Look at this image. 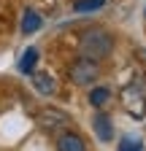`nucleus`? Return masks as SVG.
Segmentation results:
<instances>
[{"label":"nucleus","mask_w":146,"mask_h":151,"mask_svg":"<svg viewBox=\"0 0 146 151\" xmlns=\"http://www.w3.org/2000/svg\"><path fill=\"white\" fill-rule=\"evenodd\" d=\"M79 51H81L84 60L100 62V60H106V57L114 51V35L108 32V30H103V27H92V30L81 32Z\"/></svg>","instance_id":"nucleus-1"},{"label":"nucleus","mask_w":146,"mask_h":151,"mask_svg":"<svg viewBox=\"0 0 146 151\" xmlns=\"http://www.w3.org/2000/svg\"><path fill=\"white\" fill-rule=\"evenodd\" d=\"M122 103L133 119H143V113H146V81L135 78L133 84H127L122 89Z\"/></svg>","instance_id":"nucleus-2"},{"label":"nucleus","mask_w":146,"mask_h":151,"mask_svg":"<svg viewBox=\"0 0 146 151\" xmlns=\"http://www.w3.org/2000/svg\"><path fill=\"white\" fill-rule=\"evenodd\" d=\"M98 76H100L98 62L84 60V57L73 60V62H70V68H68V78L76 84V86H92V84L98 81Z\"/></svg>","instance_id":"nucleus-3"},{"label":"nucleus","mask_w":146,"mask_h":151,"mask_svg":"<svg viewBox=\"0 0 146 151\" xmlns=\"http://www.w3.org/2000/svg\"><path fill=\"white\" fill-rule=\"evenodd\" d=\"M38 124L43 127V129H60V127H65L68 124V113H62V111H57V108H46V111H41L38 113Z\"/></svg>","instance_id":"nucleus-4"},{"label":"nucleus","mask_w":146,"mask_h":151,"mask_svg":"<svg viewBox=\"0 0 146 151\" xmlns=\"http://www.w3.org/2000/svg\"><path fill=\"white\" fill-rule=\"evenodd\" d=\"M92 129H95L98 140H103V143L114 140V124H111V119H108L106 113H98V116L92 119Z\"/></svg>","instance_id":"nucleus-5"},{"label":"nucleus","mask_w":146,"mask_h":151,"mask_svg":"<svg viewBox=\"0 0 146 151\" xmlns=\"http://www.w3.org/2000/svg\"><path fill=\"white\" fill-rule=\"evenodd\" d=\"M57 151H87V143L76 132H62L57 138Z\"/></svg>","instance_id":"nucleus-6"},{"label":"nucleus","mask_w":146,"mask_h":151,"mask_svg":"<svg viewBox=\"0 0 146 151\" xmlns=\"http://www.w3.org/2000/svg\"><path fill=\"white\" fill-rule=\"evenodd\" d=\"M38 60H41V51L35 49V46H27L25 54L19 57V73L33 76V73H35V65H38Z\"/></svg>","instance_id":"nucleus-7"},{"label":"nucleus","mask_w":146,"mask_h":151,"mask_svg":"<svg viewBox=\"0 0 146 151\" xmlns=\"http://www.w3.org/2000/svg\"><path fill=\"white\" fill-rule=\"evenodd\" d=\"M41 27H43V16L38 11L27 8L25 16H22V35H33V32H38Z\"/></svg>","instance_id":"nucleus-8"},{"label":"nucleus","mask_w":146,"mask_h":151,"mask_svg":"<svg viewBox=\"0 0 146 151\" xmlns=\"http://www.w3.org/2000/svg\"><path fill=\"white\" fill-rule=\"evenodd\" d=\"M33 86L41 94H54V89H57V84H54L49 73H33Z\"/></svg>","instance_id":"nucleus-9"},{"label":"nucleus","mask_w":146,"mask_h":151,"mask_svg":"<svg viewBox=\"0 0 146 151\" xmlns=\"http://www.w3.org/2000/svg\"><path fill=\"white\" fill-rule=\"evenodd\" d=\"M108 100H111V89L108 86H95L89 92V105H95V108H103Z\"/></svg>","instance_id":"nucleus-10"},{"label":"nucleus","mask_w":146,"mask_h":151,"mask_svg":"<svg viewBox=\"0 0 146 151\" xmlns=\"http://www.w3.org/2000/svg\"><path fill=\"white\" fill-rule=\"evenodd\" d=\"M108 0H76L73 3V11L76 14H92V11H100Z\"/></svg>","instance_id":"nucleus-11"},{"label":"nucleus","mask_w":146,"mask_h":151,"mask_svg":"<svg viewBox=\"0 0 146 151\" xmlns=\"http://www.w3.org/2000/svg\"><path fill=\"white\" fill-rule=\"evenodd\" d=\"M116 151H143V140H141V138H133V135H127V138L119 140Z\"/></svg>","instance_id":"nucleus-12"},{"label":"nucleus","mask_w":146,"mask_h":151,"mask_svg":"<svg viewBox=\"0 0 146 151\" xmlns=\"http://www.w3.org/2000/svg\"><path fill=\"white\" fill-rule=\"evenodd\" d=\"M143 16H146V11H143Z\"/></svg>","instance_id":"nucleus-13"}]
</instances>
